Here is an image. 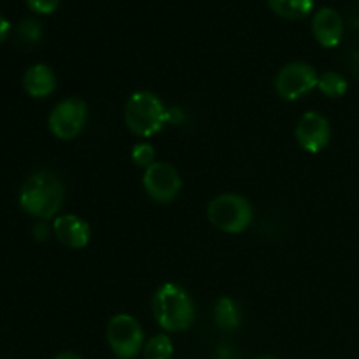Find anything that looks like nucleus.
I'll return each instance as SVG.
<instances>
[{"label": "nucleus", "mask_w": 359, "mask_h": 359, "mask_svg": "<svg viewBox=\"0 0 359 359\" xmlns=\"http://www.w3.org/2000/svg\"><path fill=\"white\" fill-rule=\"evenodd\" d=\"M353 72L359 77V53H354V60H353Z\"/></svg>", "instance_id": "5701e85b"}, {"label": "nucleus", "mask_w": 359, "mask_h": 359, "mask_svg": "<svg viewBox=\"0 0 359 359\" xmlns=\"http://www.w3.org/2000/svg\"><path fill=\"white\" fill-rule=\"evenodd\" d=\"M174 354V346L167 335H156L144 347V358L146 359H170Z\"/></svg>", "instance_id": "dca6fc26"}, {"label": "nucleus", "mask_w": 359, "mask_h": 359, "mask_svg": "<svg viewBox=\"0 0 359 359\" xmlns=\"http://www.w3.org/2000/svg\"><path fill=\"white\" fill-rule=\"evenodd\" d=\"M27 4L34 13L51 14L58 9L60 0H27Z\"/></svg>", "instance_id": "6ab92c4d"}, {"label": "nucleus", "mask_w": 359, "mask_h": 359, "mask_svg": "<svg viewBox=\"0 0 359 359\" xmlns=\"http://www.w3.org/2000/svg\"><path fill=\"white\" fill-rule=\"evenodd\" d=\"M214 319L221 330H235L241 325V312L231 298H219L214 309Z\"/></svg>", "instance_id": "4468645a"}, {"label": "nucleus", "mask_w": 359, "mask_h": 359, "mask_svg": "<svg viewBox=\"0 0 359 359\" xmlns=\"http://www.w3.org/2000/svg\"><path fill=\"white\" fill-rule=\"evenodd\" d=\"M269 7L284 20L300 21L314 9V0H269Z\"/></svg>", "instance_id": "ddd939ff"}, {"label": "nucleus", "mask_w": 359, "mask_h": 359, "mask_svg": "<svg viewBox=\"0 0 359 359\" xmlns=\"http://www.w3.org/2000/svg\"><path fill=\"white\" fill-rule=\"evenodd\" d=\"M142 184L147 195L160 203L172 202L182 188L179 172L170 163H163V161H154L149 168H146Z\"/></svg>", "instance_id": "6e6552de"}, {"label": "nucleus", "mask_w": 359, "mask_h": 359, "mask_svg": "<svg viewBox=\"0 0 359 359\" xmlns=\"http://www.w3.org/2000/svg\"><path fill=\"white\" fill-rule=\"evenodd\" d=\"M256 359H277L276 356H259V358H256Z\"/></svg>", "instance_id": "393cba45"}, {"label": "nucleus", "mask_w": 359, "mask_h": 359, "mask_svg": "<svg viewBox=\"0 0 359 359\" xmlns=\"http://www.w3.org/2000/svg\"><path fill=\"white\" fill-rule=\"evenodd\" d=\"M11 32V23L4 16H0V42H4L7 39Z\"/></svg>", "instance_id": "412c9836"}, {"label": "nucleus", "mask_w": 359, "mask_h": 359, "mask_svg": "<svg viewBox=\"0 0 359 359\" xmlns=\"http://www.w3.org/2000/svg\"><path fill=\"white\" fill-rule=\"evenodd\" d=\"M216 359H237V358H235L233 351H231L230 347H219V349H217Z\"/></svg>", "instance_id": "4be33fe9"}, {"label": "nucleus", "mask_w": 359, "mask_h": 359, "mask_svg": "<svg viewBox=\"0 0 359 359\" xmlns=\"http://www.w3.org/2000/svg\"><path fill=\"white\" fill-rule=\"evenodd\" d=\"M34 237L37 241H46L49 237V226L46 223H37L34 226Z\"/></svg>", "instance_id": "aec40b11"}, {"label": "nucleus", "mask_w": 359, "mask_h": 359, "mask_svg": "<svg viewBox=\"0 0 359 359\" xmlns=\"http://www.w3.org/2000/svg\"><path fill=\"white\" fill-rule=\"evenodd\" d=\"M55 359H81V358L74 353H62V354H58Z\"/></svg>", "instance_id": "b1692460"}, {"label": "nucleus", "mask_w": 359, "mask_h": 359, "mask_svg": "<svg viewBox=\"0 0 359 359\" xmlns=\"http://www.w3.org/2000/svg\"><path fill=\"white\" fill-rule=\"evenodd\" d=\"M107 340L116 356L132 359L142 349L144 333L135 318L128 314H118L109 321Z\"/></svg>", "instance_id": "423d86ee"}, {"label": "nucleus", "mask_w": 359, "mask_h": 359, "mask_svg": "<svg viewBox=\"0 0 359 359\" xmlns=\"http://www.w3.org/2000/svg\"><path fill=\"white\" fill-rule=\"evenodd\" d=\"M23 88L34 98L49 97L56 88L55 72L51 70V67L44 65V63L32 65L23 76Z\"/></svg>", "instance_id": "f8f14e48"}, {"label": "nucleus", "mask_w": 359, "mask_h": 359, "mask_svg": "<svg viewBox=\"0 0 359 359\" xmlns=\"http://www.w3.org/2000/svg\"><path fill=\"white\" fill-rule=\"evenodd\" d=\"M132 160L137 167L149 168L154 163V147L147 142L135 144L132 149Z\"/></svg>", "instance_id": "a211bd4d"}, {"label": "nucleus", "mask_w": 359, "mask_h": 359, "mask_svg": "<svg viewBox=\"0 0 359 359\" xmlns=\"http://www.w3.org/2000/svg\"><path fill=\"white\" fill-rule=\"evenodd\" d=\"M318 88L321 90V93H325L326 97L330 98H339L342 95H346L347 88H349V83H347L346 77L339 72H323L319 76Z\"/></svg>", "instance_id": "2eb2a0df"}, {"label": "nucleus", "mask_w": 359, "mask_h": 359, "mask_svg": "<svg viewBox=\"0 0 359 359\" xmlns=\"http://www.w3.org/2000/svg\"><path fill=\"white\" fill-rule=\"evenodd\" d=\"M207 217L217 230L224 233H242L252 221V207L242 195L224 193L209 203Z\"/></svg>", "instance_id": "20e7f679"}, {"label": "nucleus", "mask_w": 359, "mask_h": 359, "mask_svg": "<svg viewBox=\"0 0 359 359\" xmlns=\"http://www.w3.org/2000/svg\"><path fill=\"white\" fill-rule=\"evenodd\" d=\"M318 81L319 74L314 67L304 62H293L284 65L277 74L276 91L284 100L294 102L318 88Z\"/></svg>", "instance_id": "39448f33"}, {"label": "nucleus", "mask_w": 359, "mask_h": 359, "mask_svg": "<svg viewBox=\"0 0 359 359\" xmlns=\"http://www.w3.org/2000/svg\"><path fill=\"white\" fill-rule=\"evenodd\" d=\"M63 193L62 181L53 172H37L21 188L20 205L30 216L51 219L62 207Z\"/></svg>", "instance_id": "f257e3e1"}, {"label": "nucleus", "mask_w": 359, "mask_h": 359, "mask_svg": "<svg viewBox=\"0 0 359 359\" xmlns=\"http://www.w3.org/2000/svg\"><path fill=\"white\" fill-rule=\"evenodd\" d=\"M16 35L23 44H37L42 39V23L35 18H25L16 28Z\"/></svg>", "instance_id": "f3484780"}, {"label": "nucleus", "mask_w": 359, "mask_h": 359, "mask_svg": "<svg viewBox=\"0 0 359 359\" xmlns=\"http://www.w3.org/2000/svg\"><path fill=\"white\" fill-rule=\"evenodd\" d=\"M312 32L323 48H335L340 44L344 35L342 16L332 7H323L312 20Z\"/></svg>", "instance_id": "9b49d317"}, {"label": "nucleus", "mask_w": 359, "mask_h": 359, "mask_svg": "<svg viewBox=\"0 0 359 359\" xmlns=\"http://www.w3.org/2000/svg\"><path fill=\"white\" fill-rule=\"evenodd\" d=\"M53 231H55V237L65 248L83 249L90 244V224L84 219H81L79 216H74V214H65V216L56 217L55 223H53Z\"/></svg>", "instance_id": "9d476101"}, {"label": "nucleus", "mask_w": 359, "mask_h": 359, "mask_svg": "<svg viewBox=\"0 0 359 359\" xmlns=\"http://www.w3.org/2000/svg\"><path fill=\"white\" fill-rule=\"evenodd\" d=\"M172 111L151 91H137L125 105V123L139 137H153L170 121Z\"/></svg>", "instance_id": "7ed1b4c3"}, {"label": "nucleus", "mask_w": 359, "mask_h": 359, "mask_svg": "<svg viewBox=\"0 0 359 359\" xmlns=\"http://www.w3.org/2000/svg\"><path fill=\"white\" fill-rule=\"evenodd\" d=\"M88 109L81 98L72 97L60 102L49 114V130L62 140H72L84 130Z\"/></svg>", "instance_id": "0eeeda50"}, {"label": "nucleus", "mask_w": 359, "mask_h": 359, "mask_svg": "<svg viewBox=\"0 0 359 359\" xmlns=\"http://www.w3.org/2000/svg\"><path fill=\"white\" fill-rule=\"evenodd\" d=\"M153 314L158 325L167 332H182L191 326L195 307L186 290L174 283H167L154 293Z\"/></svg>", "instance_id": "f03ea898"}, {"label": "nucleus", "mask_w": 359, "mask_h": 359, "mask_svg": "<svg viewBox=\"0 0 359 359\" xmlns=\"http://www.w3.org/2000/svg\"><path fill=\"white\" fill-rule=\"evenodd\" d=\"M294 137H297L298 144L307 153H319L325 149L332 137V128H330L328 119L319 112H305L297 123L294 128Z\"/></svg>", "instance_id": "1a4fd4ad"}]
</instances>
